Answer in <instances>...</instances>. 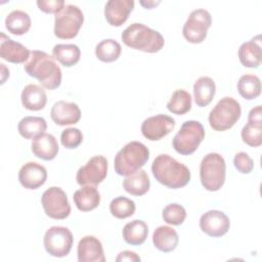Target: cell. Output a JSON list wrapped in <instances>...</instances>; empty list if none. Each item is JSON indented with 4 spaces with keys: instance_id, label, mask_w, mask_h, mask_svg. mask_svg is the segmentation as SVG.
I'll use <instances>...</instances> for the list:
<instances>
[{
    "instance_id": "1",
    "label": "cell",
    "mask_w": 262,
    "mask_h": 262,
    "mask_svg": "<svg viewBox=\"0 0 262 262\" xmlns=\"http://www.w3.org/2000/svg\"><path fill=\"white\" fill-rule=\"evenodd\" d=\"M24 69L29 76L37 79L46 89H56L61 83L60 68L54 57L44 51H31V55L27 62H25Z\"/></svg>"
},
{
    "instance_id": "2",
    "label": "cell",
    "mask_w": 262,
    "mask_h": 262,
    "mask_svg": "<svg viewBox=\"0 0 262 262\" xmlns=\"http://www.w3.org/2000/svg\"><path fill=\"white\" fill-rule=\"evenodd\" d=\"M151 172L158 182L172 189L181 188L190 181L189 169L167 154H161L154 160Z\"/></svg>"
},
{
    "instance_id": "3",
    "label": "cell",
    "mask_w": 262,
    "mask_h": 262,
    "mask_svg": "<svg viewBox=\"0 0 262 262\" xmlns=\"http://www.w3.org/2000/svg\"><path fill=\"white\" fill-rule=\"evenodd\" d=\"M121 39L128 47L147 53L160 51L165 44L161 33L139 23L128 26L123 31Z\"/></svg>"
},
{
    "instance_id": "4",
    "label": "cell",
    "mask_w": 262,
    "mask_h": 262,
    "mask_svg": "<svg viewBox=\"0 0 262 262\" xmlns=\"http://www.w3.org/2000/svg\"><path fill=\"white\" fill-rule=\"evenodd\" d=\"M149 159L148 148L139 141H130L116 155L115 171L118 175L128 176L140 170Z\"/></svg>"
},
{
    "instance_id": "5",
    "label": "cell",
    "mask_w": 262,
    "mask_h": 262,
    "mask_svg": "<svg viewBox=\"0 0 262 262\" xmlns=\"http://www.w3.org/2000/svg\"><path fill=\"white\" fill-rule=\"evenodd\" d=\"M226 176V163L224 158L217 152L206 155L200 165V178L202 185L209 191L219 190Z\"/></svg>"
},
{
    "instance_id": "6",
    "label": "cell",
    "mask_w": 262,
    "mask_h": 262,
    "mask_svg": "<svg viewBox=\"0 0 262 262\" xmlns=\"http://www.w3.org/2000/svg\"><path fill=\"white\" fill-rule=\"evenodd\" d=\"M242 115L239 103L232 97L221 98L209 114L210 126L215 131H225L233 127Z\"/></svg>"
},
{
    "instance_id": "7",
    "label": "cell",
    "mask_w": 262,
    "mask_h": 262,
    "mask_svg": "<svg viewBox=\"0 0 262 262\" xmlns=\"http://www.w3.org/2000/svg\"><path fill=\"white\" fill-rule=\"evenodd\" d=\"M204 138L205 129L202 123L189 120L181 125L179 131L173 137L172 145L178 154L188 156L196 150Z\"/></svg>"
},
{
    "instance_id": "8",
    "label": "cell",
    "mask_w": 262,
    "mask_h": 262,
    "mask_svg": "<svg viewBox=\"0 0 262 262\" xmlns=\"http://www.w3.org/2000/svg\"><path fill=\"white\" fill-rule=\"evenodd\" d=\"M84 23L82 10L73 4L66 5L54 18V35L59 39L75 38Z\"/></svg>"
},
{
    "instance_id": "9",
    "label": "cell",
    "mask_w": 262,
    "mask_h": 262,
    "mask_svg": "<svg viewBox=\"0 0 262 262\" xmlns=\"http://www.w3.org/2000/svg\"><path fill=\"white\" fill-rule=\"evenodd\" d=\"M41 204L45 214L56 220H62L71 214V205L67 193L57 186L46 189L41 196Z\"/></svg>"
},
{
    "instance_id": "10",
    "label": "cell",
    "mask_w": 262,
    "mask_h": 262,
    "mask_svg": "<svg viewBox=\"0 0 262 262\" xmlns=\"http://www.w3.org/2000/svg\"><path fill=\"white\" fill-rule=\"evenodd\" d=\"M74 237L71 230L64 226H52L44 234V248L53 257L67 256L73 246Z\"/></svg>"
},
{
    "instance_id": "11",
    "label": "cell",
    "mask_w": 262,
    "mask_h": 262,
    "mask_svg": "<svg viewBox=\"0 0 262 262\" xmlns=\"http://www.w3.org/2000/svg\"><path fill=\"white\" fill-rule=\"evenodd\" d=\"M211 24L212 17L208 10L195 9L190 12L187 20L183 26V37L189 43H202L207 37V32L211 27Z\"/></svg>"
},
{
    "instance_id": "12",
    "label": "cell",
    "mask_w": 262,
    "mask_h": 262,
    "mask_svg": "<svg viewBox=\"0 0 262 262\" xmlns=\"http://www.w3.org/2000/svg\"><path fill=\"white\" fill-rule=\"evenodd\" d=\"M107 175V160L103 156L92 157L84 166H82L76 175L78 184L97 185L101 183Z\"/></svg>"
},
{
    "instance_id": "13",
    "label": "cell",
    "mask_w": 262,
    "mask_h": 262,
    "mask_svg": "<svg viewBox=\"0 0 262 262\" xmlns=\"http://www.w3.org/2000/svg\"><path fill=\"white\" fill-rule=\"evenodd\" d=\"M175 127V120L167 115L159 114L145 119L141 124L142 135L150 140L157 141L168 135Z\"/></svg>"
},
{
    "instance_id": "14",
    "label": "cell",
    "mask_w": 262,
    "mask_h": 262,
    "mask_svg": "<svg viewBox=\"0 0 262 262\" xmlns=\"http://www.w3.org/2000/svg\"><path fill=\"white\" fill-rule=\"evenodd\" d=\"M200 227L209 236L220 237L229 230L230 221L225 213L218 210H210L201 216Z\"/></svg>"
},
{
    "instance_id": "15",
    "label": "cell",
    "mask_w": 262,
    "mask_h": 262,
    "mask_svg": "<svg viewBox=\"0 0 262 262\" xmlns=\"http://www.w3.org/2000/svg\"><path fill=\"white\" fill-rule=\"evenodd\" d=\"M47 179L45 167L36 163H26L18 172V181L27 189H37L42 186Z\"/></svg>"
},
{
    "instance_id": "16",
    "label": "cell",
    "mask_w": 262,
    "mask_h": 262,
    "mask_svg": "<svg viewBox=\"0 0 262 262\" xmlns=\"http://www.w3.org/2000/svg\"><path fill=\"white\" fill-rule=\"evenodd\" d=\"M77 254H78L79 262H104L105 261L101 242L93 235H86L79 241Z\"/></svg>"
},
{
    "instance_id": "17",
    "label": "cell",
    "mask_w": 262,
    "mask_h": 262,
    "mask_svg": "<svg viewBox=\"0 0 262 262\" xmlns=\"http://www.w3.org/2000/svg\"><path fill=\"white\" fill-rule=\"evenodd\" d=\"M0 36V56L12 63L27 62L31 55L30 50L23 44L7 37L3 32H1Z\"/></svg>"
},
{
    "instance_id": "18",
    "label": "cell",
    "mask_w": 262,
    "mask_h": 262,
    "mask_svg": "<svg viewBox=\"0 0 262 262\" xmlns=\"http://www.w3.org/2000/svg\"><path fill=\"white\" fill-rule=\"evenodd\" d=\"M50 117L56 125H73L80 121L81 111L78 104L75 102L59 100L51 107Z\"/></svg>"
},
{
    "instance_id": "19",
    "label": "cell",
    "mask_w": 262,
    "mask_h": 262,
    "mask_svg": "<svg viewBox=\"0 0 262 262\" xmlns=\"http://www.w3.org/2000/svg\"><path fill=\"white\" fill-rule=\"evenodd\" d=\"M134 8L133 0H110L104 6V16L114 27H121Z\"/></svg>"
},
{
    "instance_id": "20",
    "label": "cell",
    "mask_w": 262,
    "mask_h": 262,
    "mask_svg": "<svg viewBox=\"0 0 262 262\" xmlns=\"http://www.w3.org/2000/svg\"><path fill=\"white\" fill-rule=\"evenodd\" d=\"M261 36L258 35L250 41L243 43L238 48V58L246 68H258L262 61Z\"/></svg>"
},
{
    "instance_id": "21",
    "label": "cell",
    "mask_w": 262,
    "mask_h": 262,
    "mask_svg": "<svg viewBox=\"0 0 262 262\" xmlns=\"http://www.w3.org/2000/svg\"><path fill=\"white\" fill-rule=\"evenodd\" d=\"M31 148L37 158L44 161H51L57 156L58 143L52 134L43 133L34 139Z\"/></svg>"
},
{
    "instance_id": "22",
    "label": "cell",
    "mask_w": 262,
    "mask_h": 262,
    "mask_svg": "<svg viewBox=\"0 0 262 262\" xmlns=\"http://www.w3.org/2000/svg\"><path fill=\"white\" fill-rule=\"evenodd\" d=\"M20 99L25 108L36 112L45 107L47 95L41 86L36 84H28L23 89Z\"/></svg>"
},
{
    "instance_id": "23",
    "label": "cell",
    "mask_w": 262,
    "mask_h": 262,
    "mask_svg": "<svg viewBox=\"0 0 262 262\" xmlns=\"http://www.w3.org/2000/svg\"><path fill=\"white\" fill-rule=\"evenodd\" d=\"M74 203L82 212H89L98 207L100 193L95 185H83L74 192Z\"/></svg>"
},
{
    "instance_id": "24",
    "label": "cell",
    "mask_w": 262,
    "mask_h": 262,
    "mask_svg": "<svg viewBox=\"0 0 262 262\" xmlns=\"http://www.w3.org/2000/svg\"><path fill=\"white\" fill-rule=\"evenodd\" d=\"M178 241L179 237L176 230L167 225L157 227L152 233L154 246L164 253L174 251L178 245Z\"/></svg>"
},
{
    "instance_id": "25",
    "label": "cell",
    "mask_w": 262,
    "mask_h": 262,
    "mask_svg": "<svg viewBox=\"0 0 262 262\" xmlns=\"http://www.w3.org/2000/svg\"><path fill=\"white\" fill-rule=\"evenodd\" d=\"M215 93L216 85L210 77H201L193 84L194 101L200 107L207 106L213 100Z\"/></svg>"
},
{
    "instance_id": "26",
    "label": "cell",
    "mask_w": 262,
    "mask_h": 262,
    "mask_svg": "<svg viewBox=\"0 0 262 262\" xmlns=\"http://www.w3.org/2000/svg\"><path fill=\"white\" fill-rule=\"evenodd\" d=\"M47 123L41 117L28 116L23 118L17 124V130L20 136L26 139H35L45 133Z\"/></svg>"
},
{
    "instance_id": "27",
    "label": "cell",
    "mask_w": 262,
    "mask_h": 262,
    "mask_svg": "<svg viewBox=\"0 0 262 262\" xmlns=\"http://www.w3.org/2000/svg\"><path fill=\"white\" fill-rule=\"evenodd\" d=\"M150 186V181L147 173L144 170H138L137 172L128 175L123 180L124 189L132 195H143L145 194Z\"/></svg>"
},
{
    "instance_id": "28",
    "label": "cell",
    "mask_w": 262,
    "mask_h": 262,
    "mask_svg": "<svg viewBox=\"0 0 262 262\" xmlns=\"http://www.w3.org/2000/svg\"><path fill=\"white\" fill-rule=\"evenodd\" d=\"M123 238L131 246L142 245L148 234V227L142 220H132L125 224L123 228Z\"/></svg>"
},
{
    "instance_id": "29",
    "label": "cell",
    "mask_w": 262,
    "mask_h": 262,
    "mask_svg": "<svg viewBox=\"0 0 262 262\" xmlns=\"http://www.w3.org/2000/svg\"><path fill=\"white\" fill-rule=\"evenodd\" d=\"M32 21L30 15L23 10H12L5 18V28L13 35L20 36L26 34L31 28Z\"/></svg>"
},
{
    "instance_id": "30",
    "label": "cell",
    "mask_w": 262,
    "mask_h": 262,
    "mask_svg": "<svg viewBox=\"0 0 262 262\" xmlns=\"http://www.w3.org/2000/svg\"><path fill=\"white\" fill-rule=\"evenodd\" d=\"M52 56L64 67H72L80 60L81 50L75 44H56L52 49Z\"/></svg>"
},
{
    "instance_id": "31",
    "label": "cell",
    "mask_w": 262,
    "mask_h": 262,
    "mask_svg": "<svg viewBox=\"0 0 262 262\" xmlns=\"http://www.w3.org/2000/svg\"><path fill=\"white\" fill-rule=\"evenodd\" d=\"M122 52V47L119 42L114 39H104L95 47L96 57L103 62H113L117 60Z\"/></svg>"
},
{
    "instance_id": "32",
    "label": "cell",
    "mask_w": 262,
    "mask_h": 262,
    "mask_svg": "<svg viewBox=\"0 0 262 262\" xmlns=\"http://www.w3.org/2000/svg\"><path fill=\"white\" fill-rule=\"evenodd\" d=\"M237 91L245 99L257 98L261 93L260 79L255 75H243L237 82Z\"/></svg>"
},
{
    "instance_id": "33",
    "label": "cell",
    "mask_w": 262,
    "mask_h": 262,
    "mask_svg": "<svg viewBox=\"0 0 262 262\" xmlns=\"http://www.w3.org/2000/svg\"><path fill=\"white\" fill-rule=\"evenodd\" d=\"M167 108L172 114L179 116L188 113L191 108V95L183 89L175 90L167 102Z\"/></svg>"
},
{
    "instance_id": "34",
    "label": "cell",
    "mask_w": 262,
    "mask_h": 262,
    "mask_svg": "<svg viewBox=\"0 0 262 262\" xmlns=\"http://www.w3.org/2000/svg\"><path fill=\"white\" fill-rule=\"evenodd\" d=\"M136 206L134 201L125 198H115L110 204V211L112 215L118 219H125L132 216L135 213Z\"/></svg>"
},
{
    "instance_id": "35",
    "label": "cell",
    "mask_w": 262,
    "mask_h": 262,
    "mask_svg": "<svg viewBox=\"0 0 262 262\" xmlns=\"http://www.w3.org/2000/svg\"><path fill=\"white\" fill-rule=\"evenodd\" d=\"M243 141L253 147L260 146L262 144V123H250L248 122L242 129Z\"/></svg>"
},
{
    "instance_id": "36",
    "label": "cell",
    "mask_w": 262,
    "mask_h": 262,
    "mask_svg": "<svg viewBox=\"0 0 262 262\" xmlns=\"http://www.w3.org/2000/svg\"><path fill=\"white\" fill-rule=\"evenodd\" d=\"M164 221L171 225H180L186 218V211L184 207L179 204L173 203L166 206L162 212Z\"/></svg>"
},
{
    "instance_id": "37",
    "label": "cell",
    "mask_w": 262,
    "mask_h": 262,
    "mask_svg": "<svg viewBox=\"0 0 262 262\" xmlns=\"http://www.w3.org/2000/svg\"><path fill=\"white\" fill-rule=\"evenodd\" d=\"M83 141V134L78 128H67L60 134L61 144L69 149L78 147Z\"/></svg>"
},
{
    "instance_id": "38",
    "label": "cell",
    "mask_w": 262,
    "mask_h": 262,
    "mask_svg": "<svg viewBox=\"0 0 262 262\" xmlns=\"http://www.w3.org/2000/svg\"><path fill=\"white\" fill-rule=\"evenodd\" d=\"M233 164L235 169L243 174H249L254 169L253 160L247 152L244 151H239L234 156Z\"/></svg>"
},
{
    "instance_id": "39",
    "label": "cell",
    "mask_w": 262,
    "mask_h": 262,
    "mask_svg": "<svg viewBox=\"0 0 262 262\" xmlns=\"http://www.w3.org/2000/svg\"><path fill=\"white\" fill-rule=\"evenodd\" d=\"M37 5L45 13H58L64 7L63 0H38Z\"/></svg>"
},
{
    "instance_id": "40",
    "label": "cell",
    "mask_w": 262,
    "mask_h": 262,
    "mask_svg": "<svg viewBox=\"0 0 262 262\" xmlns=\"http://www.w3.org/2000/svg\"><path fill=\"white\" fill-rule=\"evenodd\" d=\"M248 122L250 123H262V110L261 105L253 107L248 116Z\"/></svg>"
},
{
    "instance_id": "41",
    "label": "cell",
    "mask_w": 262,
    "mask_h": 262,
    "mask_svg": "<svg viewBox=\"0 0 262 262\" xmlns=\"http://www.w3.org/2000/svg\"><path fill=\"white\" fill-rule=\"evenodd\" d=\"M116 261L120 262V261H140V257L135 253V252H131V251H123L121 253H119L118 257L116 258Z\"/></svg>"
},
{
    "instance_id": "42",
    "label": "cell",
    "mask_w": 262,
    "mask_h": 262,
    "mask_svg": "<svg viewBox=\"0 0 262 262\" xmlns=\"http://www.w3.org/2000/svg\"><path fill=\"white\" fill-rule=\"evenodd\" d=\"M140 4L147 9H151L152 7L160 4V1H140Z\"/></svg>"
},
{
    "instance_id": "43",
    "label": "cell",
    "mask_w": 262,
    "mask_h": 262,
    "mask_svg": "<svg viewBox=\"0 0 262 262\" xmlns=\"http://www.w3.org/2000/svg\"><path fill=\"white\" fill-rule=\"evenodd\" d=\"M0 66H1V73H2V79H1V84H4L5 83V77L4 76H6V78H8L9 77V74H5L4 73V71L6 70V67H5V64L4 63H0Z\"/></svg>"
}]
</instances>
